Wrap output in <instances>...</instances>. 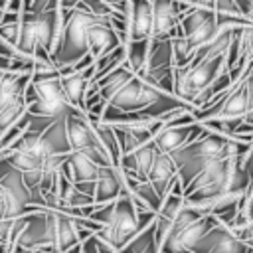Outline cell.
Instances as JSON below:
<instances>
[{"instance_id": "11", "label": "cell", "mask_w": 253, "mask_h": 253, "mask_svg": "<svg viewBox=\"0 0 253 253\" xmlns=\"http://www.w3.org/2000/svg\"><path fill=\"white\" fill-rule=\"evenodd\" d=\"M202 132H204L202 123H192V125H182V126H162L154 134L152 142L156 144L158 152L174 154L186 144H190L192 140H196Z\"/></svg>"}, {"instance_id": "31", "label": "cell", "mask_w": 253, "mask_h": 253, "mask_svg": "<svg viewBox=\"0 0 253 253\" xmlns=\"http://www.w3.org/2000/svg\"><path fill=\"white\" fill-rule=\"evenodd\" d=\"M194 8H208V10H215V0H182Z\"/></svg>"}, {"instance_id": "12", "label": "cell", "mask_w": 253, "mask_h": 253, "mask_svg": "<svg viewBox=\"0 0 253 253\" xmlns=\"http://www.w3.org/2000/svg\"><path fill=\"white\" fill-rule=\"evenodd\" d=\"M158 148L156 144L150 140L146 142L144 146L136 148L134 152H128V154H123L121 156V162H119V168L125 172V176L132 178V180H148L150 176V170L156 162V156H158Z\"/></svg>"}, {"instance_id": "23", "label": "cell", "mask_w": 253, "mask_h": 253, "mask_svg": "<svg viewBox=\"0 0 253 253\" xmlns=\"http://www.w3.org/2000/svg\"><path fill=\"white\" fill-rule=\"evenodd\" d=\"M91 123H93V128H95V132H97L99 140L103 142V146H105V148H107V152L111 154V158H113L115 166H119L123 152H121V146H119V138H117V134H115V128H113V125H109V123H103V121H91Z\"/></svg>"}, {"instance_id": "24", "label": "cell", "mask_w": 253, "mask_h": 253, "mask_svg": "<svg viewBox=\"0 0 253 253\" xmlns=\"http://www.w3.org/2000/svg\"><path fill=\"white\" fill-rule=\"evenodd\" d=\"M150 49V40H138V42H126V65L132 73H140L146 65Z\"/></svg>"}, {"instance_id": "36", "label": "cell", "mask_w": 253, "mask_h": 253, "mask_svg": "<svg viewBox=\"0 0 253 253\" xmlns=\"http://www.w3.org/2000/svg\"><path fill=\"white\" fill-rule=\"evenodd\" d=\"M4 14H6V10H0V24H2V20H4Z\"/></svg>"}, {"instance_id": "33", "label": "cell", "mask_w": 253, "mask_h": 253, "mask_svg": "<svg viewBox=\"0 0 253 253\" xmlns=\"http://www.w3.org/2000/svg\"><path fill=\"white\" fill-rule=\"evenodd\" d=\"M247 89H249V101H251V111H253V67L247 73Z\"/></svg>"}, {"instance_id": "3", "label": "cell", "mask_w": 253, "mask_h": 253, "mask_svg": "<svg viewBox=\"0 0 253 253\" xmlns=\"http://www.w3.org/2000/svg\"><path fill=\"white\" fill-rule=\"evenodd\" d=\"M107 16H95L87 10L73 8L61 12V30L55 47L49 55L57 69L73 67L85 55H89V30Z\"/></svg>"}, {"instance_id": "29", "label": "cell", "mask_w": 253, "mask_h": 253, "mask_svg": "<svg viewBox=\"0 0 253 253\" xmlns=\"http://www.w3.org/2000/svg\"><path fill=\"white\" fill-rule=\"evenodd\" d=\"M235 235L243 241V243H247L251 249H253V221H249L245 227H241V229H237L235 231Z\"/></svg>"}, {"instance_id": "8", "label": "cell", "mask_w": 253, "mask_h": 253, "mask_svg": "<svg viewBox=\"0 0 253 253\" xmlns=\"http://www.w3.org/2000/svg\"><path fill=\"white\" fill-rule=\"evenodd\" d=\"M138 231H140V223H138V211L134 208V202L130 194H123L121 198L113 202V211H111L109 221L95 235L119 251Z\"/></svg>"}, {"instance_id": "22", "label": "cell", "mask_w": 253, "mask_h": 253, "mask_svg": "<svg viewBox=\"0 0 253 253\" xmlns=\"http://www.w3.org/2000/svg\"><path fill=\"white\" fill-rule=\"evenodd\" d=\"M125 61H126V43H121V45L115 47L113 51H109V53L101 55L99 59H95V77H93V81L105 77V75L111 73L113 69L121 67ZM93 81H91V83H93Z\"/></svg>"}, {"instance_id": "15", "label": "cell", "mask_w": 253, "mask_h": 253, "mask_svg": "<svg viewBox=\"0 0 253 253\" xmlns=\"http://www.w3.org/2000/svg\"><path fill=\"white\" fill-rule=\"evenodd\" d=\"M128 38L126 42L152 40L154 28V10L152 0H128Z\"/></svg>"}, {"instance_id": "26", "label": "cell", "mask_w": 253, "mask_h": 253, "mask_svg": "<svg viewBox=\"0 0 253 253\" xmlns=\"http://www.w3.org/2000/svg\"><path fill=\"white\" fill-rule=\"evenodd\" d=\"M77 8L87 10V12L95 14V16H107V18L115 14V8L109 6L105 0H81V2L77 4Z\"/></svg>"}, {"instance_id": "13", "label": "cell", "mask_w": 253, "mask_h": 253, "mask_svg": "<svg viewBox=\"0 0 253 253\" xmlns=\"http://www.w3.org/2000/svg\"><path fill=\"white\" fill-rule=\"evenodd\" d=\"M128 194L126 176L119 166H103L95 182V204H109Z\"/></svg>"}, {"instance_id": "30", "label": "cell", "mask_w": 253, "mask_h": 253, "mask_svg": "<svg viewBox=\"0 0 253 253\" xmlns=\"http://www.w3.org/2000/svg\"><path fill=\"white\" fill-rule=\"evenodd\" d=\"M83 245V253H99V243H97V235L87 237L85 241H81Z\"/></svg>"}, {"instance_id": "4", "label": "cell", "mask_w": 253, "mask_h": 253, "mask_svg": "<svg viewBox=\"0 0 253 253\" xmlns=\"http://www.w3.org/2000/svg\"><path fill=\"white\" fill-rule=\"evenodd\" d=\"M22 28H20V40H18V49L24 55L36 57V59H49L55 42L59 38L61 30V12L51 10V12H42V14H32V12H22Z\"/></svg>"}, {"instance_id": "27", "label": "cell", "mask_w": 253, "mask_h": 253, "mask_svg": "<svg viewBox=\"0 0 253 253\" xmlns=\"http://www.w3.org/2000/svg\"><path fill=\"white\" fill-rule=\"evenodd\" d=\"M51 10H59V0H24L22 12L42 14V12H51Z\"/></svg>"}, {"instance_id": "28", "label": "cell", "mask_w": 253, "mask_h": 253, "mask_svg": "<svg viewBox=\"0 0 253 253\" xmlns=\"http://www.w3.org/2000/svg\"><path fill=\"white\" fill-rule=\"evenodd\" d=\"M243 170H245L247 176H249V190H247V194H245V200H249V198L253 196V142L249 144L247 152L243 154ZM245 200H243V202H245Z\"/></svg>"}, {"instance_id": "5", "label": "cell", "mask_w": 253, "mask_h": 253, "mask_svg": "<svg viewBox=\"0 0 253 253\" xmlns=\"http://www.w3.org/2000/svg\"><path fill=\"white\" fill-rule=\"evenodd\" d=\"M215 215L204 213L196 208L184 206L176 215L166 239L160 245V253H190L192 247L215 225Z\"/></svg>"}, {"instance_id": "34", "label": "cell", "mask_w": 253, "mask_h": 253, "mask_svg": "<svg viewBox=\"0 0 253 253\" xmlns=\"http://www.w3.org/2000/svg\"><path fill=\"white\" fill-rule=\"evenodd\" d=\"M63 253H83V245H81V243H77V245L69 247V249H67V251H63Z\"/></svg>"}, {"instance_id": "17", "label": "cell", "mask_w": 253, "mask_h": 253, "mask_svg": "<svg viewBox=\"0 0 253 253\" xmlns=\"http://www.w3.org/2000/svg\"><path fill=\"white\" fill-rule=\"evenodd\" d=\"M121 43H125V42L121 40V36L113 28L111 16L109 18H103L101 22H97L95 26H91V30H89V53L95 59H99L101 55L113 51Z\"/></svg>"}, {"instance_id": "2", "label": "cell", "mask_w": 253, "mask_h": 253, "mask_svg": "<svg viewBox=\"0 0 253 253\" xmlns=\"http://www.w3.org/2000/svg\"><path fill=\"white\" fill-rule=\"evenodd\" d=\"M249 190V176L243 170V154H235L208 164L184 190V202L190 208H198L204 202L223 192Z\"/></svg>"}, {"instance_id": "7", "label": "cell", "mask_w": 253, "mask_h": 253, "mask_svg": "<svg viewBox=\"0 0 253 253\" xmlns=\"http://www.w3.org/2000/svg\"><path fill=\"white\" fill-rule=\"evenodd\" d=\"M24 99L28 103V113L38 115V117H47V119H65L69 113L75 111V107L67 101L63 87H61V77L53 79H43V81H30Z\"/></svg>"}, {"instance_id": "37", "label": "cell", "mask_w": 253, "mask_h": 253, "mask_svg": "<svg viewBox=\"0 0 253 253\" xmlns=\"http://www.w3.org/2000/svg\"><path fill=\"white\" fill-rule=\"evenodd\" d=\"M249 202H253V196H251V198H249V200H245V202H243V208H245V206H247V204H249Z\"/></svg>"}, {"instance_id": "6", "label": "cell", "mask_w": 253, "mask_h": 253, "mask_svg": "<svg viewBox=\"0 0 253 253\" xmlns=\"http://www.w3.org/2000/svg\"><path fill=\"white\" fill-rule=\"evenodd\" d=\"M225 55L227 53L208 55V57H202V59H192L186 67H176V73H174V95L192 105L194 99L217 75L227 71Z\"/></svg>"}, {"instance_id": "38", "label": "cell", "mask_w": 253, "mask_h": 253, "mask_svg": "<svg viewBox=\"0 0 253 253\" xmlns=\"http://www.w3.org/2000/svg\"><path fill=\"white\" fill-rule=\"evenodd\" d=\"M38 253H40V251H38Z\"/></svg>"}, {"instance_id": "14", "label": "cell", "mask_w": 253, "mask_h": 253, "mask_svg": "<svg viewBox=\"0 0 253 253\" xmlns=\"http://www.w3.org/2000/svg\"><path fill=\"white\" fill-rule=\"evenodd\" d=\"M152 10H154L152 40L176 38L180 34V20H182L176 0H152Z\"/></svg>"}, {"instance_id": "20", "label": "cell", "mask_w": 253, "mask_h": 253, "mask_svg": "<svg viewBox=\"0 0 253 253\" xmlns=\"http://www.w3.org/2000/svg\"><path fill=\"white\" fill-rule=\"evenodd\" d=\"M42 140H43V146H45L49 156L69 154L71 152V144H69L67 130H65V119H57L55 123H51L42 132Z\"/></svg>"}, {"instance_id": "25", "label": "cell", "mask_w": 253, "mask_h": 253, "mask_svg": "<svg viewBox=\"0 0 253 253\" xmlns=\"http://www.w3.org/2000/svg\"><path fill=\"white\" fill-rule=\"evenodd\" d=\"M160 249L156 243V233H154V223L148 225L146 229L138 231L123 249H119V253H146L148 249Z\"/></svg>"}, {"instance_id": "1", "label": "cell", "mask_w": 253, "mask_h": 253, "mask_svg": "<svg viewBox=\"0 0 253 253\" xmlns=\"http://www.w3.org/2000/svg\"><path fill=\"white\" fill-rule=\"evenodd\" d=\"M247 148H249V144L233 140L225 134H219V132L204 126V132L196 140H192L190 144H186L184 148H180L178 152L172 154V158L178 166V182L186 190L190 186V182L208 164L235 156V154H245Z\"/></svg>"}, {"instance_id": "10", "label": "cell", "mask_w": 253, "mask_h": 253, "mask_svg": "<svg viewBox=\"0 0 253 253\" xmlns=\"http://www.w3.org/2000/svg\"><path fill=\"white\" fill-rule=\"evenodd\" d=\"M190 253H253V249L247 243H243L227 225L215 223L192 247Z\"/></svg>"}, {"instance_id": "19", "label": "cell", "mask_w": 253, "mask_h": 253, "mask_svg": "<svg viewBox=\"0 0 253 253\" xmlns=\"http://www.w3.org/2000/svg\"><path fill=\"white\" fill-rule=\"evenodd\" d=\"M178 180V166L172 158V154H164L160 152L156 156V162L150 170V176H148V182L154 186V190L166 198L174 186V182Z\"/></svg>"}, {"instance_id": "16", "label": "cell", "mask_w": 253, "mask_h": 253, "mask_svg": "<svg viewBox=\"0 0 253 253\" xmlns=\"http://www.w3.org/2000/svg\"><path fill=\"white\" fill-rule=\"evenodd\" d=\"M93 77H95V63L85 69L61 75V87H63L67 101L83 113H85V93H87V87L91 85Z\"/></svg>"}, {"instance_id": "35", "label": "cell", "mask_w": 253, "mask_h": 253, "mask_svg": "<svg viewBox=\"0 0 253 253\" xmlns=\"http://www.w3.org/2000/svg\"><path fill=\"white\" fill-rule=\"evenodd\" d=\"M105 2H107L109 6H113V8H115V6H119V4H123V2H126V0H105Z\"/></svg>"}, {"instance_id": "18", "label": "cell", "mask_w": 253, "mask_h": 253, "mask_svg": "<svg viewBox=\"0 0 253 253\" xmlns=\"http://www.w3.org/2000/svg\"><path fill=\"white\" fill-rule=\"evenodd\" d=\"M101 168L103 166H99L87 154H83V152H71L69 158L65 160V164L61 166V174L67 180H71L73 184H95Z\"/></svg>"}, {"instance_id": "9", "label": "cell", "mask_w": 253, "mask_h": 253, "mask_svg": "<svg viewBox=\"0 0 253 253\" xmlns=\"http://www.w3.org/2000/svg\"><path fill=\"white\" fill-rule=\"evenodd\" d=\"M221 32L217 24L215 10L208 8H192L180 20V36L186 40L190 49L196 53L202 45L210 43Z\"/></svg>"}, {"instance_id": "21", "label": "cell", "mask_w": 253, "mask_h": 253, "mask_svg": "<svg viewBox=\"0 0 253 253\" xmlns=\"http://www.w3.org/2000/svg\"><path fill=\"white\" fill-rule=\"evenodd\" d=\"M162 67H176L174 63V47H172V38L166 40H150V49H148V59L142 71H152V69H162Z\"/></svg>"}, {"instance_id": "32", "label": "cell", "mask_w": 253, "mask_h": 253, "mask_svg": "<svg viewBox=\"0 0 253 253\" xmlns=\"http://www.w3.org/2000/svg\"><path fill=\"white\" fill-rule=\"evenodd\" d=\"M81 0H59V12H67V10H73L77 8Z\"/></svg>"}]
</instances>
